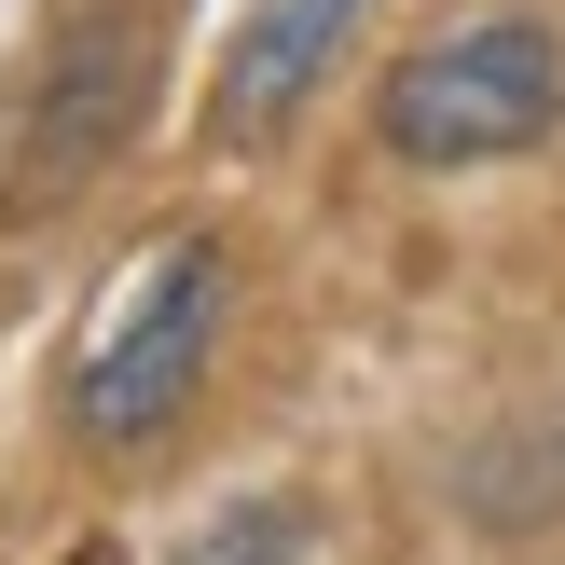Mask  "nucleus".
Masks as SVG:
<instances>
[{"mask_svg": "<svg viewBox=\"0 0 565 565\" xmlns=\"http://www.w3.org/2000/svg\"><path fill=\"white\" fill-rule=\"evenodd\" d=\"M180 565H303V524L276 511V497H248V511L193 524V552H180Z\"/></svg>", "mask_w": 565, "mask_h": 565, "instance_id": "nucleus-5", "label": "nucleus"}, {"mask_svg": "<svg viewBox=\"0 0 565 565\" xmlns=\"http://www.w3.org/2000/svg\"><path fill=\"white\" fill-rule=\"evenodd\" d=\"M207 345H221V235H166L152 263L110 290L97 345H83V373H70V428L97 441V456H138V441L193 401Z\"/></svg>", "mask_w": 565, "mask_h": 565, "instance_id": "nucleus-3", "label": "nucleus"}, {"mask_svg": "<svg viewBox=\"0 0 565 565\" xmlns=\"http://www.w3.org/2000/svg\"><path fill=\"white\" fill-rule=\"evenodd\" d=\"M70 565H125V552H110V539H83V552H70Z\"/></svg>", "mask_w": 565, "mask_h": 565, "instance_id": "nucleus-6", "label": "nucleus"}, {"mask_svg": "<svg viewBox=\"0 0 565 565\" xmlns=\"http://www.w3.org/2000/svg\"><path fill=\"white\" fill-rule=\"evenodd\" d=\"M386 152L401 166H497V152H539L565 125V42L552 14H469L441 42H414L373 97Z\"/></svg>", "mask_w": 565, "mask_h": 565, "instance_id": "nucleus-2", "label": "nucleus"}, {"mask_svg": "<svg viewBox=\"0 0 565 565\" xmlns=\"http://www.w3.org/2000/svg\"><path fill=\"white\" fill-rule=\"evenodd\" d=\"M359 14H373V0H263V14L235 28V55H221L207 125L235 138V152H248V138H276V125H290V110L331 83V55H345V28H359Z\"/></svg>", "mask_w": 565, "mask_h": 565, "instance_id": "nucleus-4", "label": "nucleus"}, {"mask_svg": "<svg viewBox=\"0 0 565 565\" xmlns=\"http://www.w3.org/2000/svg\"><path fill=\"white\" fill-rule=\"evenodd\" d=\"M166 70V0H55V28L0 83V221H42L138 138Z\"/></svg>", "mask_w": 565, "mask_h": 565, "instance_id": "nucleus-1", "label": "nucleus"}]
</instances>
